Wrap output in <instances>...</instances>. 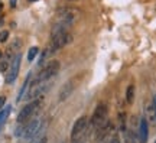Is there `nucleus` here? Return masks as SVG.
Instances as JSON below:
<instances>
[{"mask_svg": "<svg viewBox=\"0 0 156 143\" xmlns=\"http://www.w3.org/2000/svg\"><path fill=\"white\" fill-rule=\"evenodd\" d=\"M42 103H44L42 98H36V100H32L29 104L25 105L20 110L19 116H17V123L23 124V123H28L29 120L35 119V116L38 114L41 111V109H42Z\"/></svg>", "mask_w": 156, "mask_h": 143, "instance_id": "obj_1", "label": "nucleus"}, {"mask_svg": "<svg viewBox=\"0 0 156 143\" xmlns=\"http://www.w3.org/2000/svg\"><path fill=\"white\" fill-rule=\"evenodd\" d=\"M80 16H81V10H78L75 7H61V9H58V20L56 22H61L71 28L80 19Z\"/></svg>", "mask_w": 156, "mask_h": 143, "instance_id": "obj_2", "label": "nucleus"}, {"mask_svg": "<svg viewBox=\"0 0 156 143\" xmlns=\"http://www.w3.org/2000/svg\"><path fill=\"white\" fill-rule=\"evenodd\" d=\"M73 42V35L69 32H62V33H58V35H54L51 36V44L49 46L46 48L48 54H54L56 51H59L61 48H64L65 45L71 44Z\"/></svg>", "mask_w": 156, "mask_h": 143, "instance_id": "obj_3", "label": "nucleus"}, {"mask_svg": "<svg viewBox=\"0 0 156 143\" xmlns=\"http://www.w3.org/2000/svg\"><path fill=\"white\" fill-rule=\"evenodd\" d=\"M87 126H88V117L87 116H81L80 119H77V121L74 123V126H73L71 140L77 142L80 139H84L85 132H87Z\"/></svg>", "mask_w": 156, "mask_h": 143, "instance_id": "obj_4", "label": "nucleus"}, {"mask_svg": "<svg viewBox=\"0 0 156 143\" xmlns=\"http://www.w3.org/2000/svg\"><path fill=\"white\" fill-rule=\"evenodd\" d=\"M59 71V61L52 59L48 62V65L45 66L42 71L38 74V77L35 80L34 83H41V81H48L49 78H52L54 75H56Z\"/></svg>", "mask_w": 156, "mask_h": 143, "instance_id": "obj_5", "label": "nucleus"}, {"mask_svg": "<svg viewBox=\"0 0 156 143\" xmlns=\"http://www.w3.org/2000/svg\"><path fill=\"white\" fill-rule=\"evenodd\" d=\"M107 114H108V109L106 104H98V107L95 109L94 114L91 117V124L95 129H100L107 123Z\"/></svg>", "mask_w": 156, "mask_h": 143, "instance_id": "obj_6", "label": "nucleus"}, {"mask_svg": "<svg viewBox=\"0 0 156 143\" xmlns=\"http://www.w3.org/2000/svg\"><path fill=\"white\" fill-rule=\"evenodd\" d=\"M49 88H51L49 80H48V81H41V83H34L32 87H30V90H29V93H28V98L29 100L41 98Z\"/></svg>", "mask_w": 156, "mask_h": 143, "instance_id": "obj_7", "label": "nucleus"}, {"mask_svg": "<svg viewBox=\"0 0 156 143\" xmlns=\"http://www.w3.org/2000/svg\"><path fill=\"white\" fill-rule=\"evenodd\" d=\"M20 59H22L20 54H17V55L13 56V59H12V65H10V70L7 71V75H6V83H7V84H13V83H15V80L17 78V74H19V68H20Z\"/></svg>", "mask_w": 156, "mask_h": 143, "instance_id": "obj_8", "label": "nucleus"}, {"mask_svg": "<svg viewBox=\"0 0 156 143\" xmlns=\"http://www.w3.org/2000/svg\"><path fill=\"white\" fill-rule=\"evenodd\" d=\"M74 88H75V84H74L73 81H68V83L64 84L61 87V90H59V97H58L59 101H65V100L74 93Z\"/></svg>", "mask_w": 156, "mask_h": 143, "instance_id": "obj_9", "label": "nucleus"}, {"mask_svg": "<svg viewBox=\"0 0 156 143\" xmlns=\"http://www.w3.org/2000/svg\"><path fill=\"white\" fill-rule=\"evenodd\" d=\"M147 136H149V124L146 119H142L139 124V143L147 142Z\"/></svg>", "mask_w": 156, "mask_h": 143, "instance_id": "obj_10", "label": "nucleus"}, {"mask_svg": "<svg viewBox=\"0 0 156 143\" xmlns=\"http://www.w3.org/2000/svg\"><path fill=\"white\" fill-rule=\"evenodd\" d=\"M126 101H127L129 104H132L134 101V85L133 84H130L126 90Z\"/></svg>", "mask_w": 156, "mask_h": 143, "instance_id": "obj_11", "label": "nucleus"}, {"mask_svg": "<svg viewBox=\"0 0 156 143\" xmlns=\"http://www.w3.org/2000/svg\"><path fill=\"white\" fill-rule=\"evenodd\" d=\"M29 80H30V74H29L28 77H26V80H25V83H23L22 88H20V91H19V95H17V98H16L17 103H19V101L23 98V95H25V91H26V88L29 87Z\"/></svg>", "mask_w": 156, "mask_h": 143, "instance_id": "obj_12", "label": "nucleus"}, {"mask_svg": "<svg viewBox=\"0 0 156 143\" xmlns=\"http://www.w3.org/2000/svg\"><path fill=\"white\" fill-rule=\"evenodd\" d=\"M9 114H10V107H6L3 110H0V130H2V127L5 124L6 119L9 117Z\"/></svg>", "mask_w": 156, "mask_h": 143, "instance_id": "obj_13", "label": "nucleus"}, {"mask_svg": "<svg viewBox=\"0 0 156 143\" xmlns=\"http://www.w3.org/2000/svg\"><path fill=\"white\" fill-rule=\"evenodd\" d=\"M38 52H39V49L36 48V46H32V48L29 49V52H28V61H29V62H30V61H34L35 58H36Z\"/></svg>", "mask_w": 156, "mask_h": 143, "instance_id": "obj_14", "label": "nucleus"}, {"mask_svg": "<svg viewBox=\"0 0 156 143\" xmlns=\"http://www.w3.org/2000/svg\"><path fill=\"white\" fill-rule=\"evenodd\" d=\"M124 140H126V143H136V140H134V134L130 132V130L126 132V134H124Z\"/></svg>", "mask_w": 156, "mask_h": 143, "instance_id": "obj_15", "label": "nucleus"}, {"mask_svg": "<svg viewBox=\"0 0 156 143\" xmlns=\"http://www.w3.org/2000/svg\"><path fill=\"white\" fill-rule=\"evenodd\" d=\"M7 38H9V32L7 30H2L0 32V42H6Z\"/></svg>", "mask_w": 156, "mask_h": 143, "instance_id": "obj_16", "label": "nucleus"}, {"mask_svg": "<svg viewBox=\"0 0 156 143\" xmlns=\"http://www.w3.org/2000/svg\"><path fill=\"white\" fill-rule=\"evenodd\" d=\"M5 104H6V97L5 95H0V110H3Z\"/></svg>", "mask_w": 156, "mask_h": 143, "instance_id": "obj_17", "label": "nucleus"}, {"mask_svg": "<svg viewBox=\"0 0 156 143\" xmlns=\"http://www.w3.org/2000/svg\"><path fill=\"white\" fill-rule=\"evenodd\" d=\"M6 68H7V61H3V62L0 64V71H5Z\"/></svg>", "mask_w": 156, "mask_h": 143, "instance_id": "obj_18", "label": "nucleus"}, {"mask_svg": "<svg viewBox=\"0 0 156 143\" xmlns=\"http://www.w3.org/2000/svg\"><path fill=\"white\" fill-rule=\"evenodd\" d=\"M46 140H48V139H46V136H42V138H39L38 140H36V142H34V143H46Z\"/></svg>", "mask_w": 156, "mask_h": 143, "instance_id": "obj_19", "label": "nucleus"}, {"mask_svg": "<svg viewBox=\"0 0 156 143\" xmlns=\"http://www.w3.org/2000/svg\"><path fill=\"white\" fill-rule=\"evenodd\" d=\"M16 2H17V0H10V6H12V7H16Z\"/></svg>", "mask_w": 156, "mask_h": 143, "instance_id": "obj_20", "label": "nucleus"}, {"mask_svg": "<svg viewBox=\"0 0 156 143\" xmlns=\"http://www.w3.org/2000/svg\"><path fill=\"white\" fill-rule=\"evenodd\" d=\"M153 107H155V117H156V95L153 97Z\"/></svg>", "mask_w": 156, "mask_h": 143, "instance_id": "obj_21", "label": "nucleus"}, {"mask_svg": "<svg viewBox=\"0 0 156 143\" xmlns=\"http://www.w3.org/2000/svg\"><path fill=\"white\" fill-rule=\"evenodd\" d=\"M112 143H122V142H120V140H119V139H117V138H113Z\"/></svg>", "mask_w": 156, "mask_h": 143, "instance_id": "obj_22", "label": "nucleus"}, {"mask_svg": "<svg viewBox=\"0 0 156 143\" xmlns=\"http://www.w3.org/2000/svg\"><path fill=\"white\" fill-rule=\"evenodd\" d=\"M74 143H84V139H80V140H77V142H74Z\"/></svg>", "mask_w": 156, "mask_h": 143, "instance_id": "obj_23", "label": "nucleus"}, {"mask_svg": "<svg viewBox=\"0 0 156 143\" xmlns=\"http://www.w3.org/2000/svg\"><path fill=\"white\" fill-rule=\"evenodd\" d=\"M2 7H3V3H2V2H0V10H2Z\"/></svg>", "mask_w": 156, "mask_h": 143, "instance_id": "obj_24", "label": "nucleus"}, {"mask_svg": "<svg viewBox=\"0 0 156 143\" xmlns=\"http://www.w3.org/2000/svg\"><path fill=\"white\" fill-rule=\"evenodd\" d=\"M29 2H30V3H34V2H38V0H29Z\"/></svg>", "mask_w": 156, "mask_h": 143, "instance_id": "obj_25", "label": "nucleus"}, {"mask_svg": "<svg viewBox=\"0 0 156 143\" xmlns=\"http://www.w3.org/2000/svg\"><path fill=\"white\" fill-rule=\"evenodd\" d=\"M2 55H3V54H2V51H0V59H2Z\"/></svg>", "mask_w": 156, "mask_h": 143, "instance_id": "obj_26", "label": "nucleus"}, {"mask_svg": "<svg viewBox=\"0 0 156 143\" xmlns=\"http://www.w3.org/2000/svg\"><path fill=\"white\" fill-rule=\"evenodd\" d=\"M71 2H74V0H71Z\"/></svg>", "mask_w": 156, "mask_h": 143, "instance_id": "obj_27", "label": "nucleus"}, {"mask_svg": "<svg viewBox=\"0 0 156 143\" xmlns=\"http://www.w3.org/2000/svg\"><path fill=\"white\" fill-rule=\"evenodd\" d=\"M64 143H65V142H64Z\"/></svg>", "mask_w": 156, "mask_h": 143, "instance_id": "obj_28", "label": "nucleus"}, {"mask_svg": "<svg viewBox=\"0 0 156 143\" xmlns=\"http://www.w3.org/2000/svg\"><path fill=\"white\" fill-rule=\"evenodd\" d=\"M155 143H156V142H155Z\"/></svg>", "mask_w": 156, "mask_h": 143, "instance_id": "obj_29", "label": "nucleus"}]
</instances>
